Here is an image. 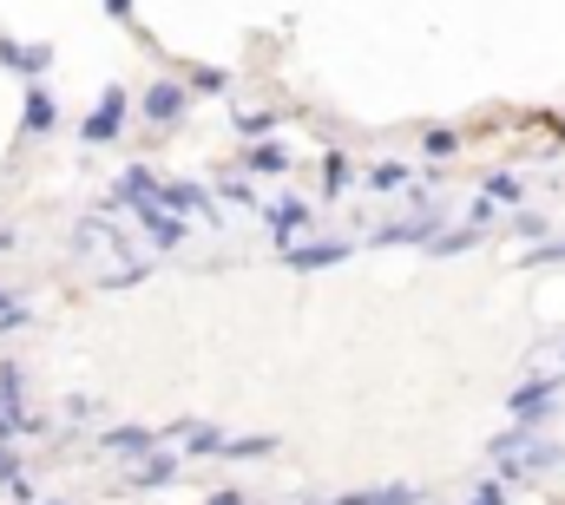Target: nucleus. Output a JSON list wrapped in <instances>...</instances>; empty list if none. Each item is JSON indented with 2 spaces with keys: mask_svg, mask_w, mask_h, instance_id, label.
Returning <instances> with one entry per match:
<instances>
[{
  "mask_svg": "<svg viewBox=\"0 0 565 505\" xmlns=\"http://www.w3.org/2000/svg\"><path fill=\"white\" fill-rule=\"evenodd\" d=\"M217 191H224V197H231V204H257V191H250V184H244V178H224V184H217Z\"/></svg>",
  "mask_w": 565,
  "mask_h": 505,
  "instance_id": "393cba45",
  "label": "nucleus"
},
{
  "mask_svg": "<svg viewBox=\"0 0 565 505\" xmlns=\"http://www.w3.org/2000/svg\"><path fill=\"white\" fill-rule=\"evenodd\" d=\"M270 131V112H250V119H237V138H264Z\"/></svg>",
  "mask_w": 565,
  "mask_h": 505,
  "instance_id": "a878e982",
  "label": "nucleus"
},
{
  "mask_svg": "<svg viewBox=\"0 0 565 505\" xmlns=\"http://www.w3.org/2000/svg\"><path fill=\"white\" fill-rule=\"evenodd\" d=\"M277 440L270 433H244V440H224V460H264Z\"/></svg>",
  "mask_w": 565,
  "mask_h": 505,
  "instance_id": "412c9836",
  "label": "nucleus"
},
{
  "mask_svg": "<svg viewBox=\"0 0 565 505\" xmlns=\"http://www.w3.org/2000/svg\"><path fill=\"white\" fill-rule=\"evenodd\" d=\"M40 131H53V99L33 86V93H26V138H40Z\"/></svg>",
  "mask_w": 565,
  "mask_h": 505,
  "instance_id": "aec40b11",
  "label": "nucleus"
},
{
  "mask_svg": "<svg viewBox=\"0 0 565 505\" xmlns=\"http://www.w3.org/2000/svg\"><path fill=\"white\" fill-rule=\"evenodd\" d=\"M139 224H145V237H151V250H178L191 230H184V217H171L164 204H151V211H139Z\"/></svg>",
  "mask_w": 565,
  "mask_h": 505,
  "instance_id": "9b49d317",
  "label": "nucleus"
},
{
  "mask_svg": "<svg viewBox=\"0 0 565 505\" xmlns=\"http://www.w3.org/2000/svg\"><path fill=\"white\" fill-rule=\"evenodd\" d=\"M158 440H171V453L184 447L191 460H224V440H231V433H217L211 420H178V427H164Z\"/></svg>",
  "mask_w": 565,
  "mask_h": 505,
  "instance_id": "20e7f679",
  "label": "nucleus"
},
{
  "mask_svg": "<svg viewBox=\"0 0 565 505\" xmlns=\"http://www.w3.org/2000/svg\"><path fill=\"white\" fill-rule=\"evenodd\" d=\"M422 493L415 486H369V493H342V499H322V505H415Z\"/></svg>",
  "mask_w": 565,
  "mask_h": 505,
  "instance_id": "f3484780",
  "label": "nucleus"
},
{
  "mask_svg": "<svg viewBox=\"0 0 565 505\" xmlns=\"http://www.w3.org/2000/svg\"><path fill=\"white\" fill-rule=\"evenodd\" d=\"M487 460H493V480H533V473H553L565 453L546 433H493Z\"/></svg>",
  "mask_w": 565,
  "mask_h": 505,
  "instance_id": "f257e3e1",
  "label": "nucleus"
},
{
  "mask_svg": "<svg viewBox=\"0 0 565 505\" xmlns=\"http://www.w3.org/2000/svg\"><path fill=\"white\" fill-rule=\"evenodd\" d=\"M480 197H487V204H526V184H520L513 171H493V178L480 184Z\"/></svg>",
  "mask_w": 565,
  "mask_h": 505,
  "instance_id": "a211bd4d",
  "label": "nucleus"
},
{
  "mask_svg": "<svg viewBox=\"0 0 565 505\" xmlns=\"http://www.w3.org/2000/svg\"><path fill=\"white\" fill-rule=\"evenodd\" d=\"M151 204H158V178H151L145 164H132V171L113 178V211H132V217H139V211H151Z\"/></svg>",
  "mask_w": 565,
  "mask_h": 505,
  "instance_id": "0eeeda50",
  "label": "nucleus"
},
{
  "mask_svg": "<svg viewBox=\"0 0 565 505\" xmlns=\"http://www.w3.org/2000/svg\"><path fill=\"white\" fill-rule=\"evenodd\" d=\"M7 250H13V237H7V230H0V256H7Z\"/></svg>",
  "mask_w": 565,
  "mask_h": 505,
  "instance_id": "7c9ffc66",
  "label": "nucleus"
},
{
  "mask_svg": "<svg viewBox=\"0 0 565 505\" xmlns=\"http://www.w3.org/2000/svg\"><path fill=\"white\" fill-rule=\"evenodd\" d=\"M349 184H355V171H349V158H342V151H329V158H322V197H342Z\"/></svg>",
  "mask_w": 565,
  "mask_h": 505,
  "instance_id": "6ab92c4d",
  "label": "nucleus"
},
{
  "mask_svg": "<svg viewBox=\"0 0 565 505\" xmlns=\"http://www.w3.org/2000/svg\"><path fill=\"white\" fill-rule=\"evenodd\" d=\"M427 237H440V217H434V211H415V217H395V224H382L369 244H427Z\"/></svg>",
  "mask_w": 565,
  "mask_h": 505,
  "instance_id": "1a4fd4ad",
  "label": "nucleus"
},
{
  "mask_svg": "<svg viewBox=\"0 0 565 505\" xmlns=\"http://www.w3.org/2000/svg\"><path fill=\"white\" fill-rule=\"evenodd\" d=\"M73 256H79V262H99V256L119 262V256H126V230H119L113 217H86V224L73 230Z\"/></svg>",
  "mask_w": 565,
  "mask_h": 505,
  "instance_id": "f03ea898",
  "label": "nucleus"
},
{
  "mask_svg": "<svg viewBox=\"0 0 565 505\" xmlns=\"http://www.w3.org/2000/svg\"><path fill=\"white\" fill-rule=\"evenodd\" d=\"M106 7H113V13H132V0H106Z\"/></svg>",
  "mask_w": 565,
  "mask_h": 505,
  "instance_id": "c756f323",
  "label": "nucleus"
},
{
  "mask_svg": "<svg viewBox=\"0 0 565 505\" xmlns=\"http://www.w3.org/2000/svg\"><path fill=\"white\" fill-rule=\"evenodd\" d=\"M0 480H7V486L20 480V460H13V447H0Z\"/></svg>",
  "mask_w": 565,
  "mask_h": 505,
  "instance_id": "bb28decb",
  "label": "nucleus"
},
{
  "mask_svg": "<svg viewBox=\"0 0 565 505\" xmlns=\"http://www.w3.org/2000/svg\"><path fill=\"white\" fill-rule=\"evenodd\" d=\"M526 262H565V244H546V250H526Z\"/></svg>",
  "mask_w": 565,
  "mask_h": 505,
  "instance_id": "cd10ccee",
  "label": "nucleus"
},
{
  "mask_svg": "<svg viewBox=\"0 0 565 505\" xmlns=\"http://www.w3.org/2000/svg\"><path fill=\"white\" fill-rule=\"evenodd\" d=\"M362 184H369L375 197H395V191H408L415 178H408V164H402V158H382V164H375V171H369Z\"/></svg>",
  "mask_w": 565,
  "mask_h": 505,
  "instance_id": "dca6fc26",
  "label": "nucleus"
},
{
  "mask_svg": "<svg viewBox=\"0 0 565 505\" xmlns=\"http://www.w3.org/2000/svg\"><path fill=\"white\" fill-rule=\"evenodd\" d=\"M422 144L434 151V158H447V151H460V131H454V126H427Z\"/></svg>",
  "mask_w": 565,
  "mask_h": 505,
  "instance_id": "4be33fe9",
  "label": "nucleus"
},
{
  "mask_svg": "<svg viewBox=\"0 0 565 505\" xmlns=\"http://www.w3.org/2000/svg\"><path fill=\"white\" fill-rule=\"evenodd\" d=\"M178 112H184V86H178V79H158V86L145 93V119H151V126H171Z\"/></svg>",
  "mask_w": 565,
  "mask_h": 505,
  "instance_id": "ddd939ff",
  "label": "nucleus"
},
{
  "mask_svg": "<svg viewBox=\"0 0 565 505\" xmlns=\"http://www.w3.org/2000/svg\"><path fill=\"white\" fill-rule=\"evenodd\" d=\"M171 480H178V453H145L139 466H132V486H145V493L171 486Z\"/></svg>",
  "mask_w": 565,
  "mask_h": 505,
  "instance_id": "2eb2a0df",
  "label": "nucleus"
},
{
  "mask_svg": "<svg viewBox=\"0 0 565 505\" xmlns=\"http://www.w3.org/2000/svg\"><path fill=\"white\" fill-rule=\"evenodd\" d=\"M349 250H355V244L335 237V244H289V250H277V256L289 262V269H329V262H342Z\"/></svg>",
  "mask_w": 565,
  "mask_h": 505,
  "instance_id": "f8f14e48",
  "label": "nucleus"
},
{
  "mask_svg": "<svg viewBox=\"0 0 565 505\" xmlns=\"http://www.w3.org/2000/svg\"><path fill=\"white\" fill-rule=\"evenodd\" d=\"M559 394H565V380H559V375H546V380H520V387L507 394V413H513V420H546V413L559 407Z\"/></svg>",
  "mask_w": 565,
  "mask_h": 505,
  "instance_id": "7ed1b4c3",
  "label": "nucleus"
},
{
  "mask_svg": "<svg viewBox=\"0 0 565 505\" xmlns=\"http://www.w3.org/2000/svg\"><path fill=\"white\" fill-rule=\"evenodd\" d=\"M211 505H250L244 493H211Z\"/></svg>",
  "mask_w": 565,
  "mask_h": 505,
  "instance_id": "c85d7f7f",
  "label": "nucleus"
},
{
  "mask_svg": "<svg viewBox=\"0 0 565 505\" xmlns=\"http://www.w3.org/2000/svg\"><path fill=\"white\" fill-rule=\"evenodd\" d=\"M264 230H270L277 250H289V244L309 230V204H302V197H277V204H264Z\"/></svg>",
  "mask_w": 565,
  "mask_h": 505,
  "instance_id": "423d86ee",
  "label": "nucleus"
},
{
  "mask_svg": "<svg viewBox=\"0 0 565 505\" xmlns=\"http://www.w3.org/2000/svg\"><path fill=\"white\" fill-rule=\"evenodd\" d=\"M158 204H164L171 217H204V224H217V204H211L198 184H158Z\"/></svg>",
  "mask_w": 565,
  "mask_h": 505,
  "instance_id": "6e6552de",
  "label": "nucleus"
},
{
  "mask_svg": "<svg viewBox=\"0 0 565 505\" xmlns=\"http://www.w3.org/2000/svg\"><path fill=\"white\" fill-rule=\"evenodd\" d=\"M250 164H257V171H289V151H282V144H257Z\"/></svg>",
  "mask_w": 565,
  "mask_h": 505,
  "instance_id": "5701e85b",
  "label": "nucleus"
},
{
  "mask_svg": "<svg viewBox=\"0 0 565 505\" xmlns=\"http://www.w3.org/2000/svg\"><path fill=\"white\" fill-rule=\"evenodd\" d=\"M467 505H507V480H487V486H473V499Z\"/></svg>",
  "mask_w": 565,
  "mask_h": 505,
  "instance_id": "b1692460",
  "label": "nucleus"
},
{
  "mask_svg": "<svg viewBox=\"0 0 565 505\" xmlns=\"http://www.w3.org/2000/svg\"><path fill=\"white\" fill-rule=\"evenodd\" d=\"M99 447H106L113 460H126V466H139L145 453L158 447V433H151V427H113V433H99Z\"/></svg>",
  "mask_w": 565,
  "mask_h": 505,
  "instance_id": "9d476101",
  "label": "nucleus"
},
{
  "mask_svg": "<svg viewBox=\"0 0 565 505\" xmlns=\"http://www.w3.org/2000/svg\"><path fill=\"white\" fill-rule=\"evenodd\" d=\"M119 131H126V86H106V93H99V106L86 112L79 138H86V144H113Z\"/></svg>",
  "mask_w": 565,
  "mask_h": 505,
  "instance_id": "39448f33",
  "label": "nucleus"
},
{
  "mask_svg": "<svg viewBox=\"0 0 565 505\" xmlns=\"http://www.w3.org/2000/svg\"><path fill=\"white\" fill-rule=\"evenodd\" d=\"M0 60H7L13 73H26V79H40V73L53 66V46H20V40H0Z\"/></svg>",
  "mask_w": 565,
  "mask_h": 505,
  "instance_id": "4468645a",
  "label": "nucleus"
}]
</instances>
